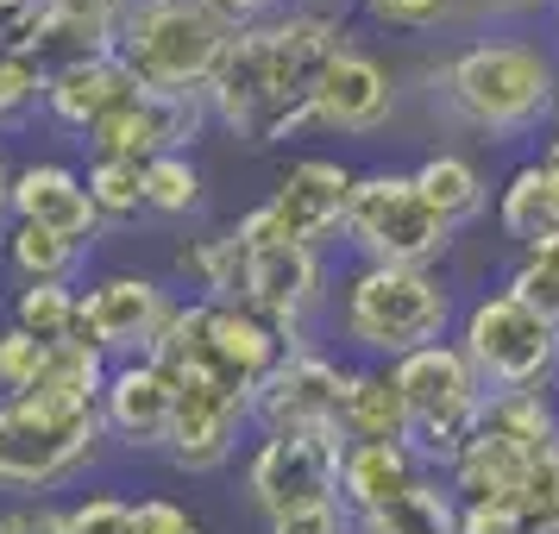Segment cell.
Instances as JSON below:
<instances>
[{"label": "cell", "instance_id": "37", "mask_svg": "<svg viewBox=\"0 0 559 534\" xmlns=\"http://www.w3.org/2000/svg\"><path fill=\"white\" fill-rule=\"evenodd\" d=\"M264 534H358V515L346 509V497H328V503L289 509V515H271Z\"/></svg>", "mask_w": 559, "mask_h": 534}, {"label": "cell", "instance_id": "44", "mask_svg": "<svg viewBox=\"0 0 559 534\" xmlns=\"http://www.w3.org/2000/svg\"><path fill=\"white\" fill-rule=\"evenodd\" d=\"M497 7H503V13H547L554 0H497Z\"/></svg>", "mask_w": 559, "mask_h": 534}, {"label": "cell", "instance_id": "14", "mask_svg": "<svg viewBox=\"0 0 559 534\" xmlns=\"http://www.w3.org/2000/svg\"><path fill=\"white\" fill-rule=\"evenodd\" d=\"M246 246V239H239ZM328 302V258L308 246H246V277H239V308L264 315L296 346H308V321Z\"/></svg>", "mask_w": 559, "mask_h": 534}, {"label": "cell", "instance_id": "10", "mask_svg": "<svg viewBox=\"0 0 559 534\" xmlns=\"http://www.w3.org/2000/svg\"><path fill=\"white\" fill-rule=\"evenodd\" d=\"M177 289L145 277V271H102L82 289V340L107 358V365H132L152 358L157 333L177 315Z\"/></svg>", "mask_w": 559, "mask_h": 534}, {"label": "cell", "instance_id": "34", "mask_svg": "<svg viewBox=\"0 0 559 534\" xmlns=\"http://www.w3.org/2000/svg\"><path fill=\"white\" fill-rule=\"evenodd\" d=\"M45 20H51V0H0V57H32L38 63Z\"/></svg>", "mask_w": 559, "mask_h": 534}, {"label": "cell", "instance_id": "47", "mask_svg": "<svg viewBox=\"0 0 559 534\" xmlns=\"http://www.w3.org/2000/svg\"><path fill=\"white\" fill-rule=\"evenodd\" d=\"M554 20H559V0H554Z\"/></svg>", "mask_w": 559, "mask_h": 534}, {"label": "cell", "instance_id": "4", "mask_svg": "<svg viewBox=\"0 0 559 534\" xmlns=\"http://www.w3.org/2000/svg\"><path fill=\"white\" fill-rule=\"evenodd\" d=\"M233 26L202 0H127L114 26V57L157 95H207L221 76Z\"/></svg>", "mask_w": 559, "mask_h": 534}, {"label": "cell", "instance_id": "12", "mask_svg": "<svg viewBox=\"0 0 559 534\" xmlns=\"http://www.w3.org/2000/svg\"><path fill=\"white\" fill-rule=\"evenodd\" d=\"M340 453L346 434H264L246 459V490L258 515H289V509L340 497Z\"/></svg>", "mask_w": 559, "mask_h": 534}, {"label": "cell", "instance_id": "32", "mask_svg": "<svg viewBox=\"0 0 559 534\" xmlns=\"http://www.w3.org/2000/svg\"><path fill=\"white\" fill-rule=\"evenodd\" d=\"M70 534H139V503L120 490H88L76 503H63Z\"/></svg>", "mask_w": 559, "mask_h": 534}, {"label": "cell", "instance_id": "8", "mask_svg": "<svg viewBox=\"0 0 559 534\" xmlns=\"http://www.w3.org/2000/svg\"><path fill=\"white\" fill-rule=\"evenodd\" d=\"M390 371H396V390L408 403V447L428 459V472H447L453 453L484 422V403H490L484 378L472 371V358H465L459 340L421 346V353L396 358Z\"/></svg>", "mask_w": 559, "mask_h": 534}, {"label": "cell", "instance_id": "27", "mask_svg": "<svg viewBox=\"0 0 559 534\" xmlns=\"http://www.w3.org/2000/svg\"><path fill=\"white\" fill-rule=\"evenodd\" d=\"M7 328L32 333L38 346L82 340V289L76 283H20L7 302Z\"/></svg>", "mask_w": 559, "mask_h": 534}, {"label": "cell", "instance_id": "38", "mask_svg": "<svg viewBox=\"0 0 559 534\" xmlns=\"http://www.w3.org/2000/svg\"><path fill=\"white\" fill-rule=\"evenodd\" d=\"M0 534H70V522L51 497H20L13 509H0Z\"/></svg>", "mask_w": 559, "mask_h": 534}, {"label": "cell", "instance_id": "23", "mask_svg": "<svg viewBox=\"0 0 559 534\" xmlns=\"http://www.w3.org/2000/svg\"><path fill=\"white\" fill-rule=\"evenodd\" d=\"M340 434H346V440H390V447H408V403H403V390H396V371H390V365H353V371H346Z\"/></svg>", "mask_w": 559, "mask_h": 534}, {"label": "cell", "instance_id": "28", "mask_svg": "<svg viewBox=\"0 0 559 534\" xmlns=\"http://www.w3.org/2000/svg\"><path fill=\"white\" fill-rule=\"evenodd\" d=\"M202 207H207V170L195 164V152H164L145 164V214L189 221Z\"/></svg>", "mask_w": 559, "mask_h": 534}, {"label": "cell", "instance_id": "19", "mask_svg": "<svg viewBox=\"0 0 559 534\" xmlns=\"http://www.w3.org/2000/svg\"><path fill=\"white\" fill-rule=\"evenodd\" d=\"M132 95H139V82L127 76V63L114 51L45 70V120H57V127L76 132V139H88V132L102 127L114 107H127Z\"/></svg>", "mask_w": 559, "mask_h": 534}, {"label": "cell", "instance_id": "43", "mask_svg": "<svg viewBox=\"0 0 559 534\" xmlns=\"http://www.w3.org/2000/svg\"><path fill=\"white\" fill-rule=\"evenodd\" d=\"M13 221V164H7V152H0V227Z\"/></svg>", "mask_w": 559, "mask_h": 534}, {"label": "cell", "instance_id": "41", "mask_svg": "<svg viewBox=\"0 0 559 534\" xmlns=\"http://www.w3.org/2000/svg\"><path fill=\"white\" fill-rule=\"evenodd\" d=\"M202 7H214V13H221V20H227L233 32H239V26H258V20L283 13L289 0H202Z\"/></svg>", "mask_w": 559, "mask_h": 534}, {"label": "cell", "instance_id": "42", "mask_svg": "<svg viewBox=\"0 0 559 534\" xmlns=\"http://www.w3.org/2000/svg\"><path fill=\"white\" fill-rule=\"evenodd\" d=\"M51 7H63V13H102V20L127 13V0H51Z\"/></svg>", "mask_w": 559, "mask_h": 534}, {"label": "cell", "instance_id": "3", "mask_svg": "<svg viewBox=\"0 0 559 534\" xmlns=\"http://www.w3.org/2000/svg\"><path fill=\"white\" fill-rule=\"evenodd\" d=\"M333 321L346 353H358V365H396V358L421 353L453 340L459 302L453 283L421 264H358L333 289Z\"/></svg>", "mask_w": 559, "mask_h": 534}, {"label": "cell", "instance_id": "2", "mask_svg": "<svg viewBox=\"0 0 559 534\" xmlns=\"http://www.w3.org/2000/svg\"><path fill=\"white\" fill-rule=\"evenodd\" d=\"M559 57L528 32H484L440 57V102L484 145H528L554 127Z\"/></svg>", "mask_w": 559, "mask_h": 534}, {"label": "cell", "instance_id": "36", "mask_svg": "<svg viewBox=\"0 0 559 534\" xmlns=\"http://www.w3.org/2000/svg\"><path fill=\"white\" fill-rule=\"evenodd\" d=\"M51 346H38L32 333L20 328H0V396H26L38 383V365H45Z\"/></svg>", "mask_w": 559, "mask_h": 534}, {"label": "cell", "instance_id": "1", "mask_svg": "<svg viewBox=\"0 0 559 534\" xmlns=\"http://www.w3.org/2000/svg\"><path fill=\"white\" fill-rule=\"evenodd\" d=\"M353 45L358 38L346 13H314V7H283L258 26H239L221 57V76L207 88L214 127L258 152L302 139L314 127V82Z\"/></svg>", "mask_w": 559, "mask_h": 534}, {"label": "cell", "instance_id": "25", "mask_svg": "<svg viewBox=\"0 0 559 534\" xmlns=\"http://www.w3.org/2000/svg\"><path fill=\"white\" fill-rule=\"evenodd\" d=\"M358 534H459L453 484L428 472L421 484H408L396 503H383L378 515H358Z\"/></svg>", "mask_w": 559, "mask_h": 534}, {"label": "cell", "instance_id": "29", "mask_svg": "<svg viewBox=\"0 0 559 534\" xmlns=\"http://www.w3.org/2000/svg\"><path fill=\"white\" fill-rule=\"evenodd\" d=\"M88 195H95V214L102 227H127L145 214V164H127V157H88Z\"/></svg>", "mask_w": 559, "mask_h": 534}, {"label": "cell", "instance_id": "7", "mask_svg": "<svg viewBox=\"0 0 559 534\" xmlns=\"http://www.w3.org/2000/svg\"><path fill=\"white\" fill-rule=\"evenodd\" d=\"M346 246L358 264H421L440 271V258L459 246V227H447L421 195L415 170H358L353 207H346Z\"/></svg>", "mask_w": 559, "mask_h": 534}, {"label": "cell", "instance_id": "13", "mask_svg": "<svg viewBox=\"0 0 559 534\" xmlns=\"http://www.w3.org/2000/svg\"><path fill=\"white\" fill-rule=\"evenodd\" d=\"M207 127H214L207 95H157V88H139V95H132L127 107H114L82 145L95 157L152 164V157H164V152H195Z\"/></svg>", "mask_w": 559, "mask_h": 534}, {"label": "cell", "instance_id": "30", "mask_svg": "<svg viewBox=\"0 0 559 534\" xmlns=\"http://www.w3.org/2000/svg\"><path fill=\"white\" fill-rule=\"evenodd\" d=\"M353 7L383 32H440L453 26L472 0H353Z\"/></svg>", "mask_w": 559, "mask_h": 534}, {"label": "cell", "instance_id": "16", "mask_svg": "<svg viewBox=\"0 0 559 534\" xmlns=\"http://www.w3.org/2000/svg\"><path fill=\"white\" fill-rule=\"evenodd\" d=\"M102 428L127 453H170V434H177V378L157 358L114 365L102 383Z\"/></svg>", "mask_w": 559, "mask_h": 534}, {"label": "cell", "instance_id": "33", "mask_svg": "<svg viewBox=\"0 0 559 534\" xmlns=\"http://www.w3.org/2000/svg\"><path fill=\"white\" fill-rule=\"evenodd\" d=\"M515 509H522L528 534H559V447H547V453L534 459V472H528V484H522Z\"/></svg>", "mask_w": 559, "mask_h": 534}, {"label": "cell", "instance_id": "9", "mask_svg": "<svg viewBox=\"0 0 559 534\" xmlns=\"http://www.w3.org/2000/svg\"><path fill=\"white\" fill-rule=\"evenodd\" d=\"M353 182H358L353 164L308 152L271 182L264 202L246 207V214L233 221V233H239L246 246H308V252H328L333 239H346Z\"/></svg>", "mask_w": 559, "mask_h": 534}, {"label": "cell", "instance_id": "15", "mask_svg": "<svg viewBox=\"0 0 559 534\" xmlns=\"http://www.w3.org/2000/svg\"><path fill=\"white\" fill-rule=\"evenodd\" d=\"M252 422V396L221 378H177V434H170V465L189 478L221 472L239 453V428Z\"/></svg>", "mask_w": 559, "mask_h": 534}, {"label": "cell", "instance_id": "11", "mask_svg": "<svg viewBox=\"0 0 559 534\" xmlns=\"http://www.w3.org/2000/svg\"><path fill=\"white\" fill-rule=\"evenodd\" d=\"M346 358L328 346H289L271 378L252 390L258 434H340V403H346Z\"/></svg>", "mask_w": 559, "mask_h": 534}, {"label": "cell", "instance_id": "18", "mask_svg": "<svg viewBox=\"0 0 559 534\" xmlns=\"http://www.w3.org/2000/svg\"><path fill=\"white\" fill-rule=\"evenodd\" d=\"M13 221L51 227L63 239H82V246L102 239V214H95L88 177H82L76 164H57V157H38V164L13 170Z\"/></svg>", "mask_w": 559, "mask_h": 534}, {"label": "cell", "instance_id": "26", "mask_svg": "<svg viewBox=\"0 0 559 534\" xmlns=\"http://www.w3.org/2000/svg\"><path fill=\"white\" fill-rule=\"evenodd\" d=\"M7 264L20 283H76V271L88 264L82 239H63L51 227H32V221H7Z\"/></svg>", "mask_w": 559, "mask_h": 534}, {"label": "cell", "instance_id": "40", "mask_svg": "<svg viewBox=\"0 0 559 534\" xmlns=\"http://www.w3.org/2000/svg\"><path fill=\"white\" fill-rule=\"evenodd\" d=\"M459 534H528V522L509 503H459Z\"/></svg>", "mask_w": 559, "mask_h": 534}, {"label": "cell", "instance_id": "24", "mask_svg": "<svg viewBox=\"0 0 559 534\" xmlns=\"http://www.w3.org/2000/svg\"><path fill=\"white\" fill-rule=\"evenodd\" d=\"M415 182H421V195L433 202V214L459 233L490 214V182H484V170L465 152H428L415 164Z\"/></svg>", "mask_w": 559, "mask_h": 534}, {"label": "cell", "instance_id": "22", "mask_svg": "<svg viewBox=\"0 0 559 534\" xmlns=\"http://www.w3.org/2000/svg\"><path fill=\"white\" fill-rule=\"evenodd\" d=\"M428 478V459L415 447H390V440H346L340 453V497L353 515H378L383 503H396L408 484Z\"/></svg>", "mask_w": 559, "mask_h": 534}, {"label": "cell", "instance_id": "39", "mask_svg": "<svg viewBox=\"0 0 559 534\" xmlns=\"http://www.w3.org/2000/svg\"><path fill=\"white\" fill-rule=\"evenodd\" d=\"M139 534H207L177 497H139Z\"/></svg>", "mask_w": 559, "mask_h": 534}, {"label": "cell", "instance_id": "31", "mask_svg": "<svg viewBox=\"0 0 559 534\" xmlns=\"http://www.w3.org/2000/svg\"><path fill=\"white\" fill-rule=\"evenodd\" d=\"M45 107V63L32 57H0V132L26 127Z\"/></svg>", "mask_w": 559, "mask_h": 534}, {"label": "cell", "instance_id": "20", "mask_svg": "<svg viewBox=\"0 0 559 534\" xmlns=\"http://www.w3.org/2000/svg\"><path fill=\"white\" fill-rule=\"evenodd\" d=\"M540 453H547V447L509 440V434H497L490 422H478V434L459 447L453 465H447L440 478L453 484L459 503H509L515 509V497H522V484H528V472H534Z\"/></svg>", "mask_w": 559, "mask_h": 534}, {"label": "cell", "instance_id": "46", "mask_svg": "<svg viewBox=\"0 0 559 534\" xmlns=\"http://www.w3.org/2000/svg\"><path fill=\"white\" fill-rule=\"evenodd\" d=\"M547 132H554V139H547V145H559V95H554V127H547Z\"/></svg>", "mask_w": 559, "mask_h": 534}, {"label": "cell", "instance_id": "45", "mask_svg": "<svg viewBox=\"0 0 559 534\" xmlns=\"http://www.w3.org/2000/svg\"><path fill=\"white\" fill-rule=\"evenodd\" d=\"M289 7H314V13H346L353 0H289Z\"/></svg>", "mask_w": 559, "mask_h": 534}, {"label": "cell", "instance_id": "5", "mask_svg": "<svg viewBox=\"0 0 559 534\" xmlns=\"http://www.w3.org/2000/svg\"><path fill=\"white\" fill-rule=\"evenodd\" d=\"M107 447L102 403H51V396H0V490H57L82 478Z\"/></svg>", "mask_w": 559, "mask_h": 534}, {"label": "cell", "instance_id": "17", "mask_svg": "<svg viewBox=\"0 0 559 534\" xmlns=\"http://www.w3.org/2000/svg\"><path fill=\"white\" fill-rule=\"evenodd\" d=\"M390 114H396V76H390V63L378 51H340L321 70L314 82V127L321 132H346V139H365V132L390 127Z\"/></svg>", "mask_w": 559, "mask_h": 534}, {"label": "cell", "instance_id": "6", "mask_svg": "<svg viewBox=\"0 0 559 534\" xmlns=\"http://www.w3.org/2000/svg\"><path fill=\"white\" fill-rule=\"evenodd\" d=\"M459 346L490 396L503 390H554L559 396V315L515 289H478L459 308Z\"/></svg>", "mask_w": 559, "mask_h": 534}, {"label": "cell", "instance_id": "35", "mask_svg": "<svg viewBox=\"0 0 559 534\" xmlns=\"http://www.w3.org/2000/svg\"><path fill=\"white\" fill-rule=\"evenodd\" d=\"M509 289L528 296V302H540L547 315H559V239L554 246H534V252H515Z\"/></svg>", "mask_w": 559, "mask_h": 534}, {"label": "cell", "instance_id": "21", "mask_svg": "<svg viewBox=\"0 0 559 534\" xmlns=\"http://www.w3.org/2000/svg\"><path fill=\"white\" fill-rule=\"evenodd\" d=\"M497 233L515 252L554 246L559 239V145L522 157L497 189Z\"/></svg>", "mask_w": 559, "mask_h": 534}]
</instances>
